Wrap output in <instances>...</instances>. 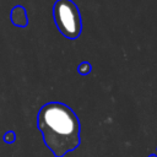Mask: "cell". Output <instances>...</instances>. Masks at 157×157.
I'll use <instances>...</instances> for the list:
<instances>
[{"mask_svg":"<svg viewBox=\"0 0 157 157\" xmlns=\"http://www.w3.org/2000/svg\"><path fill=\"white\" fill-rule=\"evenodd\" d=\"M37 128L54 157H64L81 144V124L76 113L65 103L48 102L37 115Z\"/></svg>","mask_w":157,"mask_h":157,"instance_id":"1","label":"cell"},{"mask_svg":"<svg viewBox=\"0 0 157 157\" xmlns=\"http://www.w3.org/2000/svg\"><path fill=\"white\" fill-rule=\"evenodd\" d=\"M53 18L58 31L67 39H77L82 32L80 10L72 0H56L53 5Z\"/></svg>","mask_w":157,"mask_h":157,"instance_id":"2","label":"cell"},{"mask_svg":"<svg viewBox=\"0 0 157 157\" xmlns=\"http://www.w3.org/2000/svg\"><path fill=\"white\" fill-rule=\"evenodd\" d=\"M10 20H11L12 25H15L17 27H27L28 26L27 10L21 5H16L15 7L11 9Z\"/></svg>","mask_w":157,"mask_h":157,"instance_id":"3","label":"cell"},{"mask_svg":"<svg viewBox=\"0 0 157 157\" xmlns=\"http://www.w3.org/2000/svg\"><path fill=\"white\" fill-rule=\"evenodd\" d=\"M91 71H92V66H91V64H90L88 61H82V63H80L78 66H77V72H78L81 76H86V75H88Z\"/></svg>","mask_w":157,"mask_h":157,"instance_id":"4","label":"cell"},{"mask_svg":"<svg viewBox=\"0 0 157 157\" xmlns=\"http://www.w3.org/2000/svg\"><path fill=\"white\" fill-rule=\"evenodd\" d=\"M2 139H4V141H5L6 144H12V142L16 141V134H15L12 130H9V131H6V132L4 134Z\"/></svg>","mask_w":157,"mask_h":157,"instance_id":"5","label":"cell"},{"mask_svg":"<svg viewBox=\"0 0 157 157\" xmlns=\"http://www.w3.org/2000/svg\"><path fill=\"white\" fill-rule=\"evenodd\" d=\"M147 157H157V155H156V153H151V155H148Z\"/></svg>","mask_w":157,"mask_h":157,"instance_id":"6","label":"cell"},{"mask_svg":"<svg viewBox=\"0 0 157 157\" xmlns=\"http://www.w3.org/2000/svg\"><path fill=\"white\" fill-rule=\"evenodd\" d=\"M156 152H157V147H156Z\"/></svg>","mask_w":157,"mask_h":157,"instance_id":"7","label":"cell"}]
</instances>
